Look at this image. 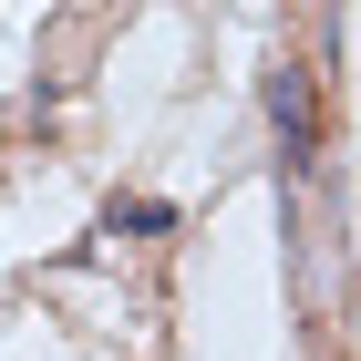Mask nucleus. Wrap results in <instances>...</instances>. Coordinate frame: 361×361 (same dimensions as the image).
I'll return each mask as SVG.
<instances>
[{
	"label": "nucleus",
	"mask_w": 361,
	"mask_h": 361,
	"mask_svg": "<svg viewBox=\"0 0 361 361\" xmlns=\"http://www.w3.org/2000/svg\"><path fill=\"white\" fill-rule=\"evenodd\" d=\"M269 114H279V145H289V166H310V155H320V83H310V62H279Z\"/></svg>",
	"instance_id": "f257e3e1"
}]
</instances>
